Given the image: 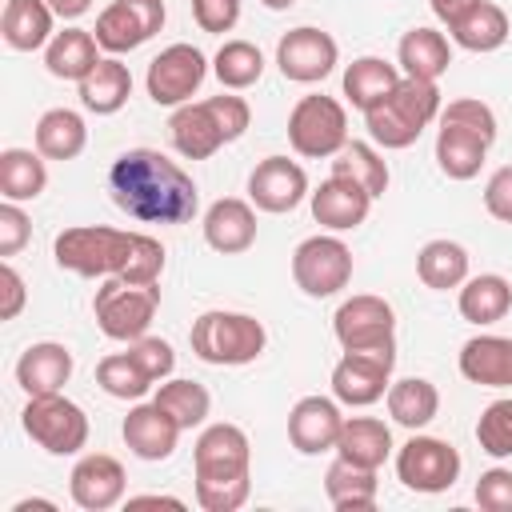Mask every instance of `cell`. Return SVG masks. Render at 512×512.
<instances>
[{"instance_id":"1","label":"cell","mask_w":512,"mask_h":512,"mask_svg":"<svg viewBox=\"0 0 512 512\" xmlns=\"http://www.w3.org/2000/svg\"><path fill=\"white\" fill-rule=\"evenodd\" d=\"M108 192L120 212L144 224H188L200 208L192 176L156 148H128L108 168Z\"/></svg>"},{"instance_id":"2","label":"cell","mask_w":512,"mask_h":512,"mask_svg":"<svg viewBox=\"0 0 512 512\" xmlns=\"http://www.w3.org/2000/svg\"><path fill=\"white\" fill-rule=\"evenodd\" d=\"M196 504L204 512H236L252 492V444L240 424H208L192 448Z\"/></svg>"},{"instance_id":"3","label":"cell","mask_w":512,"mask_h":512,"mask_svg":"<svg viewBox=\"0 0 512 512\" xmlns=\"http://www.w3.org/2000/svg\"><path fill=\"white\" fill-rule=\"evenodd\" d=\"M440 120V88L436 80H416V76H400V84L364 112L368 136L380 148H408L420 140V132Z\"/></svg>"},{"instance_id":"4","label":"cell","mask_w":512,"mask_h":512,"mask_svg":"<svg viewBox=\"0 0 512 512\" xmlns=\"http://www.w3.org/2000/svg\"><path fill=\"white\" fill-rule=\"evenodd\" d=\"M188 344L192 352L204 360V364H216V368H240V364H252L264 344H268V332L256 316L248 312H224V308H212V312H200L192 320V332H188Z\"/></svg>"},{"instance_id":"5","label":"cell","mask_w":512,"mask_h":512,"mask_svg":"<svg viewBox=\"0 0 512 512\" xmlns=\"http://www.w3.org/2000/svg\"><path fill=\"white\" fill-rule=\"evenodd\" d=\"M128 244H132V232L124 228H108V224H76V228H64L52 244V256L64 272L72 276H116L124 256H128Z\"/></svg>"},{"instance_id":"6","label":"cell","mask_w":512,"mask_h":512,"mask_svg":"<svg viewBox=\"0 0 512 512\" xmlns=\"http://www.w3.org/2000/svg\"><path fill=\"white\" fill-rule=\"evenodd\" d=\"M160 308V288L156 284H128L120 276H104V284L92 296L96 324L108 340H140L152 328V316Z\"/></svg>"},{"instance_id":"7","label":"cell","mask_w":512,"mask_h":512,"mask_svg":"<svg viewBox=\"0 0 512 512\" xmlns=\"http://www.w3.org/2000/svg\"><path fill=\"white\" fill-rule=\"evenodd\" d=\"M288 144L304 160H328L348 144V112L336 96H300L288 112Z\"/></svg>"},{"instance_id":"8","label":"cell","mask_w":512,"mask_h":512,"mask_svg":"<svg viewBox=\"0 0 512 512\" xmlns=\"http://www.w3.org/2000/svg\"><path fill=\"white\" fill-rule=\"evenodd\" d=\"M24 432L52 456H76L88 444V416L76 400H68L64 392H48V396H28L24 412H20Z\"/></svg>"},{"instance_id":"9","label":"cell","mask_w":512,"mask_h":512,"mask_svg":"<svg viewBox=\"0 0 512 512\" xmlns=\"http://www.w3.org/2000/svg\"><path fill=\"white\" fill-rule=\"evenodd\" d=\"M460 452L440 440V436H420L412 432L400 448H396V476L408 492H424V496H436V492H448L456 480H460Z\"/></svg>"},{"instance_id":"10","label":"cell","mask_w":512,"mask_h":512,"mask_svg":"<svg viewBox=\"0 0 512 512\" xmlns=\"http://www.w3.org/2000/svg\"><path fill=\"white\" fill-rule=\"evenodd\" d=\"M396 368V344L388 348H344L332 368V396L348 408H368L384 400Z\"/></svg>"},{"instance_id":"11","label":"cell","mask_w":512,"mask_h":512,"mask_svg":"<svg viewBox=\"0 0 512 512\" xmlns=\"http://www.w3.org/2000/svg\"><path fill=\"white\" fill-rule=\"evenodd\" d=\"M292 280L304 296L324 300L348 288L352 280V252L340 236H308L292 252Z\"/></svg>"},{"instance_id":"12","label":"cell","mask_w":512,"mask_h":512,"mask_svg":"<svg viewBox=\"0 0 512 512\" xmlns=\"http://www.w3.org/2000/svg\"><path fill=\"white\" fill-rule=\"evenodd\" d=\"M208 76V60L196 44H168L160 56H152L148 64V76H144V88H148V100L160 104V108H180L192 100V92L204 84Z\"/></svg>"},{"instance_id":"13","label":"cell","mask_w":512,"mask_h":512,"mask_svg":"<svg viewBox=\"0 0 512 512\" xmlns=\"http://www.w3.org/2000/svg\"><path fill=\"white\" fill-rule=\"evenodd\" d=\"M164 0H112L100 16H96V44L108 56H124L140 44H148L160 28H164Z\"/></svg>"},{"instance_id":"14","label":"cell","mask_w":512,"mask_h":512,"mask_svg":"<svg viewBox=\"0 0 512 512\" xmlns=\"http://www.w3.org/2000/svg\"><path fill=\"white\" fill-rule=\"evenodd\" d=\"M332 332H336L340 348H388V344H396V312L384 296L360 292L336 308Z\"/></svg>"},{"instance_id":"15","label":"cell","mask_w":512,"mask_h":512,"mask_svg":"<svg viewBox=\"0 0 512 512\" xmlns=\"http://www.w3.org/2000/svg\"><path fill=\"white\" fill-rule=\"evenodd\" d=\"M336 60H340L336 40L324 28H312V24H300V28L284 32L280 44H276V68L292 84H316V80H324L336 68Z\"/></svg>"},{"instance_id":"16","label":"cell","mask_w":512,"mask_h":512,"mask_svg":"<svg viewBox=\"0 0 512 512\" xmlns=\"http://www.w3.org/2000/svg\"><path fill=\"white\" fill-rule=\"evenodd\" d=\"M308 196V172L288 156H264L248 176V200L260 212H292Z\"/></svg>"},{"instance_id":"17","label":"cell","mask_w":512,"mask_h":512,"mask_svg":"<svg viewBox=\"0 0 512 512\" xmlns=\"http://www.w3.org/2000/svg\"><path fill=\"white\" fill-rule=\"evenodd\" d=\"M124 484H128L124 464L116 456H108V452L80 456L76 468H72V476H68V492H72L76 508H84V512H108V508H116L124 500Z\"/></svg>"},{"instance_id":"18","label":"cell","mask_w":512,"mask_h":512,"mask_svg":"<svg viewBox=\"0 0 512 512\" xmlns=\"http://www.w3.org/2000/svg\"><path fill=\"white\" fill-rule=\"evenodd\" d=\"M340 428H344L340 400H328V396H300L288 412V440L300 456L336 452Z\"/></svg>"},{"instance_id":"19","label":"cell","mask_w":512,"mask_h":512,"mask_svg":"<svg viewBox=\"0 0 512 512\" xmlns=\"http://www.w3.org/2000/svg\"><path fill=\"white\" fill-rule=\"evenodd\" d=\"M180 432H184V428H180L156 400L128 408V416H124V424H120V436H124L128 452H132L136 460H148V464L168 460V456L176 452Z\"/></svg>"},{"instance_id":"20","label":"cell","mask_w":512,"mask_h":512,"mask_svg":"<svg viewBox=\"0 0 512 512\" xmlns=\"http://www.w3.org/2000/svg\"><path fill=\"white\" fill-rule=\"evenodd\" d=\"M168 140L184 160H208L228 144V136H224V128H220V120H216L208 100H196V104L188 100V104L172 108Z\"/></svg>"},{"instance_id":"21","label":"cell","mask_w":512,"mask_h":512,"mask_svg":"<svg viewBox=\"0 0 512 512\" xmlns=\"http://www.w3.org/2000/svg\"><path fill=\"white\" fill-rule=\"evenodd\" d=\"M200 228H204V244L220 256H240L256 244V212L248 200H236V196L212 200Z\"/></svg>"},{"instance_id":"22","label":"cell","mask_w":512,"mask_h":512,"mask_svg":"<svg viewBox=\"0 0 512 512\" xmlns=\"http://www.w3.org/2000/svg\"><path fill=\"white\" fill-rule=\"evenodd\" d=\"M308 204H312V220L320 228L348 232V228H360L368 220L372 196L364 188H356L352 180H344V176H328L316 192H308Z\"/></svg>"},{"instance_id":"23","label":"cell","mask_w":512,"mask_h":512,"mask_svg":"<svg viewBox=\"0 0 512 512\" xmlns=\"http://www.w3.org/2000/svg\"><path fill=\"white\" fill-rule=\"evenodd\" d=\"M460 376L480 388H512V336L480 332L460 348Z\"/></svg>"},{"instance_id":"24","label":"cell","mask_w":512,"mask_h":512,"mask_svg":"<svg viewBox=\"0 0 512 512\" xmlns=\"http://www.w3.org/2000/svg\"><path fill=\"white\" fill-rule=\"evenodd\" d=\"M72 380V352L56 340H40L28 344L16 360V384L28 396H48V392H64V384Z\"/></svg>"},{"instance_id":"25","label":"cell","mask_w":512,"mask_h":512,"mask_svg":"<svg viewBox=\"0 0 512 512\" xmlns=\"http://www.w3.org/2000/svg\"><path fill=\"white\" fill-rule=\"evenodd\" d=\"M488 148L492 140L468 124H452V120H440V132H436V164L448 180H472L484 160H488Z\"/></svg>"},{"instance_id":"26","label":"cell","mask_w":512,"mask_h":512,"mask_svg":"<svg viewBox=\"0 0 512 512\" xmlns=\"http://www.w3.org/2000/svg\"><path fill=\"white\" fill-rule=\"evenodd\" d=\"M56 12L48 8V0H8L0 12V36L12 52H36L48 48Z\"/></svg>"},{"instance_id":"27","label":"cell","mask_w":512,"mask_h":512,"mask_svg":"<svg viewBox=\"0 0 512 512\" xmlns=\"http://www.w3.org/2000/svg\"><path fill=\"white\" fill-rule=\"evenodd\" d=\"M512 24H508V12L492 0H476L472 8H464L452 24H448V36L452 44H460L464 52H496L504 48Z\"/></svg>"},{"instance_id":"28","label":"cell","mask_w":512,"mask_h":512,"mask_svg":"<svg viewBox=\"0 0 512 512\" xmlns=\"http://www.w3.org/2000/svg\"><path fill=\"white\" fill-rule=\"evenodd\" d=\"M396 64H400V76H416V80H440L452 64V44L444 32L436 28H408L400 36V48H396Z\"/></svg>"},{"instance_id":"29","label":"cell","mask_w":512,"mask_h":512,"mask_svg":"<svg viewBox=\"0 0 512 512\" xmlns=\"http://www.w3.org/2000/svg\"><path fill=\"white\" fill-rule=\"evenodd\" d=\"M80 88V104L96 116H112L128 104L132 96V72L120 56H100V64L76 84Z\"/></svg>"},{"instance_id":"30","label":"cell","mask_w":512,"mask_h":512,"mask_svg":"<svg viewBox=\"0 0 512 512\" xmlns=\"http://www.w3.org/2000/svg\"><path fill=\"white\" fill-rule=\"evenodd\" d=\"M336 456H344L360 468H380L392 456V428L380 416H344Z\"/></svg>"},{"instance_id":"31","label":"cell","mask_w":512,"mask_h":512,"mask_svg":"<svg viewBox=\"0 0 512 512\" xmlns=\"http://www.w3.org/2000/svg\"><path fill=\"white\" fill-rule=\"evenodd\" d=\"M460 316L476 328L484 324H496L508 316L512 308V284L500 276V272H480V276H468L460 284V300H456Z\"/></svg>"},{"instance_id":"32","label":"cell","mask_w":512,"mask_h":512,"mask_svg":"<svg viewBox=\"0 0 512 512\" xmlns=\"http://www.w3.org/2000/svg\"><path fill=\"white\" fill-rule=\"evenodd\" d=\"M96 64H100V44H96V36L84 32V28H64V32H56V36L48 40V48H44V68H48L56 80H76V84H80Z\"/></svg>"},{"instance_id":"33","label":"cell","mask_w":512,"mask_h":512,"mask_svg":"<svg viewBox=\"0 0 512 512\" xmlns=\"http://www.w3.org/2000/svg\"><path fill=\"white\" fill-rule=\"evenodd\" d=\"M384 400H388V416H392L400 428H412V432L428 428V424L436 420V412H440V392H436V384L424 380V376H404V380L388 384Z\"/></svg>"},{"instance_id":"34","label":"cell","mask_w":512,"mask_h":512,"mask_svg":"<svg viewBox=\"0 0 512 512\" xmlns=\"http://www.w3.org/2000/svg\"><path fill=\"white\" fill-rule=\"evenodd\" d=\"M376 468H360L344 456H336L324 472V492L336 512H368L376 504Z\"/></svg>"},{"instance_id":"35","label":"cell","mask_w":512,"mask_h":512,"mask_svg":"<svg viewBox=\"0 0 512 512\" xmlns=\"http://www.w3.org/2000/svg\"><path fill=\"white\" fill-rule=\"evenodd\" d=\"M396 84H400V68L388 64L384 56H356V60L344 68V96H348V104L360 108V112L376 108Z\"/></svg>"},{"instance_id":"36","label":"cell","mask_w":512,"mask_h":512,"mask_svg":"<svg viewBox=\"0 0 512 512\" xmlns=\"http://www.w3.org/2000/svg\"><path fill=\"white\" fill-rule=\"evenodd\" d=\"M88 144L84 116L72 108H48L36 120V152L44 160H76Z\"/></svg>"},{"instance_id":"37","label":"cell","mask_w":512,"mask_h":512,"mask_svg":"<svg viewBox=\"0 0 512 512\" xmlns=\"http://www.w3.org/2000/svg\"><path fill=\"white\" fill-rule=\"evenodd\" d=\"M416 276L432 292L460 288L468 280V252H464V244H456V240H428L416 252Z\"/></svg>"},{"instance_id":"38","label":"cell","mask_w":512,"mask_h":512,"mask_svg":"<svg viewBox=\"0 0 512 512\" xmlns=\"http://www.w3.org/2000/svg\"><path fill=\"white\" fill-rule=\"evenodd\" d=\"M48 188V168L44 156L32 148H4L0 152V196L4 200H36Z\"/></svg>"},{"instance_id":"39","label":"cell","mask_w":512,"mask_h":512,"mask_svg":"<svg viewBox=\"0 0 512 512\" xmlns=\"http://www.w3.org/2000/svg\"><path fill=\"white\" fill-rule=\"evenodd\" d=\"M332 176L352 180V184L364 188L372 200L388 192V164H384V156H380L372 144H364V140H348V144L332 156Z\"/></svg>"},{"instance_id":"40","label":"cell","mask_w":512,"mask_h":512,"mask_svg":"<svg viewBox=\"0 0 512 512\" xmlns=\"http://www.w3.org/2000/svg\"><path fill=\"white\" fill-rule=\"evenodd\" d=\"M212 72L228 92H244L264 76V52L252 40H224L212 56Z\"/></svg>"},{"instance_id":"41","label":"cell","mask_w":512,"mask_h":512,"mask_svg":"<svg viewBox=\"0 0 512 512\" xmlns=\"http://www.w3.org/2000/svg\"><path fill=\"white\" fill-rule=\"evenodd\" d=\"M152 400H156L184 432H188V428H200V424L208 420V408H212L208 388L196 384V380H160Z\"/></svg>"},{"instance_id":"42","label":"cell","mask_w":512,"mask_h":512,"mask_svg":"<svg viewBox=\"0 0 512 512\" xmlns=\"http://www.w3.org/2000/svg\"><path fill=\"white\" fill-rule=\"evenodd\" d=\"M96 384L116 400H144L156 384L144 376V368L128 352H112L96 364Z\"/></svg>"},{"instance_id":"43","label":"cell","mask_w":512,"mask_h":512,"mask_svg":"<svg viewBox=\"0 0 512 512\" xmlns=\"http://www.w3.org/2000/svg\"><path fill=\"white\" fill-rule=\"evenodd\" d=\"M476 444L492 460H508L512 456V396L492 400L480 412V420H476Z\"/></svg>"},{"instance_id":"44","label":"cell","mask_w":512,"mask_h":512,"mask_svg":"<svg viewBox=\"0 0 512 512\" xmlns=\"http://www.w3.org/2000/svg\"><path fill=\"white\" fill-rule=\"evenodd\" d=\"M160 272H164V244L148 232H132L128 256L116 276L128 284H160Z\"/></svg>"},{"instance_id":"45","label":"cell","mask_w":512,"mask_h":512,"mask_svg":"<svg viewBox=\"0 0 512 512\" xmlns=\"http://www.w3.org/2000/svg\"><path fill=\"white\" fill-rule=\"evenodd\" d=\"M128 356L144 368V376H148L152 384L168 380L172 368H176V352H172V344L160 340V336H140V340H132V344H128Z\"/></svg>"},{"instance_id":"46","label":"cell","mask_w":512,"mask_h":512,"mask_svg":"<svg viewBox=\"0 0 512 512\" xmlns=\"http://www.w3.org/2000/svg\"><path fill=\"white\" fill-rule=\"evenodd\" d=\"M440 120L468 124V128L484 132L488 140H496V112H492L484 100H476V96H460V100H452L448 108H440Z\"/></svg>"},{"instance_id":"47","label":"cell","mask_w":512,"mask_h":512,"mask_svg":"<svg viewBox=\"0 0 512 512\" xmlns=\"http://www.w3.org/2000/svg\"><path fill=\"white\" fill-rule=\"evenodd\" d=\"M476 504L484 512H512V468H488L476 480Z\"/></svg>"},{"instance_id":"48","label":"cell","mask_w":512,"mask_h":512,"mask_svg":"<svg viewBox=\"0 0 512 512\" xmlns=\"http://www.w3.org/2000/svg\"><path fill=\"white\" fill-rule=\"evenodd\" d=\"M208 104H212V112H216V120H220V128H224V136H228V144H232V140H240V136L248 132V124H252V108H248V100H244V96L220 92V96H208Z\"/></svg>"},{"instance_id":"49","label":"cell","mask_w":512,"mask_h":512,"mask_svg":"<svg viewBox=\"0 0 512 512\" xmlns=\"http://www.w3.org/2000/svg\"><path fill=\"white\" fill-rule=\"evenodd\" d=\"M28 236H32V224H28L24 208H20L16 200H4V204H0V256H4V260L16 256V252L28 244Z\"/></svg>"},{"instance_id":"50","label":"cell","mask_w":512,"mask_h":512,"mask_svg":"<svg viewBox=\"0 0 512 512\" xmlns=\"http://www.w3.org/2000/svg\"><path fill=\"white\" fill-rule=\"evenodd\" d=\"M192 20L200 32H232L240 20V0H192Z\"/></svg>"},{"instance_id":"51","label":"cell","mask_w":512,"mask_h":512,"mask_svg":"<svg viewBox=\"0 0 512 512\" xmlns=\"http://www.w3.org/2000/svg\"><path fill=\"white\" fill-rule=\"evenodd\" d=\"M484 208H488L492 220L512 224V164H504V168H496L488 176V184H484Z\"/></svg>"},{"instance_id":"52","label":"cell","mask_w":512,"mask_h":512,"mask_svg":"<svg viewBox=\"0 0 512 512\" xmlns=\"http://www.w3.org/2000/svg\"><path fill=\"white\" fill-rule=\"evenodd\" d=\"M0 292H4V304H0V320H16L20 316V308H24V300H28V292H24V276L4 260V268H0Z\"/></svg>"},{"instance_id":"53","label":"cell","mask_w":512,"mask_h":512,"mask_svg":"<svg viewBox=\"0 0 512 512\" xmlns=\"http://www.w3.org/2000/svg\"><path fill=\"white\" fill-rule=\"evenodd\" d=\"M48 8H52L60 20H80V16L92 8V0H48Z\"/></svg>"},{"instance_id":"54","label":"cell","mask_w":512,"mask_h":512,"mask_svg":"<svg viewBox=\"0 0 512 512\" xmlns=\"http://www.w3.org/2000/svg\"><path fill=\"white\" fill-rule=\"evenodd\" d=\"M432 4V12H436V20H444V24H452L464 8H472L476 0H428Z\"/></svg>"},{"instance_id":"55","label":"cell","mask_w":512,"mask_h":512,"mask_svg":"<svg viewBox=\"0 0 512 512\" xmlns=\"http://www.w3.org/2000/svg\"><path fill=\"white\" fill-rule=\"evenodd\" d=\"M128 504H132V508H136V504H172V508H184V500H176V496H156V492H148V496H132Z\"/></svg>"},{"instance_id":"56","label":"cell","mask_w":512,"mask_h":512,"mask_svg":"<svg viewBox=\"0 0 512 512\" xmlns=\"http://www.w3.org/2000/svg\"><path fill=\"white\" fill-rule=\"evenodd\" d=\"M28 508H56V504L52 500H20L12 512H28Z\"/></svg>"},{"instance_id":"57","label":"cell","mask_w":512,"mask_h":512,"mask_svg":"<svg viewBox=\"0 0 512 512\" xmlns=\"http://www.w3.org/2000/svg\"><path fill=\"white\" fill-rule=\"evenodd\" d=\"M260 4H264L268 12H284V8H292L296 0H260Z\"/></svg>"}]
</instances>
